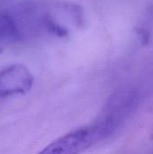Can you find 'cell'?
Here are the masks:
<instances>
[{
    "label": "cell",
    "instance_id": "2",
    "mask_svg": "<svg viewBox=\"0 0 153 154\" xmlns=\"http://www.w3.org/2000/svg\"><path fill=\"white\" fill-rule=\"evenodd\" d=\"M28 38V29L21 5L0 13V51Z\"/></svg>",
    "mask_w": 153,
    "mask_h": 154
},
{
    "label": "cell",
    "instance_id": "1",
    "mask_svg": "<svg viewBox=\"0 0 153 154\" xmlns=\"http://www.w3.org/2000/svg\"><path fill=\"white\" fill-rule=\"evenodd\" d=\"M115 121L106 118L94 125L69 132L51 142L36 154H81L109 134Z\"/></svg>",
    "mask_w": 153,
    "mask_h": 154
},
{
    "label": "cell",
    "instance_id": "3",
    "mask_svg": "<svg viewBox=\"0 0 153 154\" xmlns=\"http://www.w3.org/2000/svg\"><path fill=\"white\" fill-rule=\"evenodd\" d=\"M32 85L33 76L23 64H13L0 70V97L25 94Z\"/></svg>",
    "mask_w": 153,
    "mask_h": 154
}]
</instances>
